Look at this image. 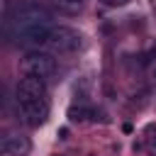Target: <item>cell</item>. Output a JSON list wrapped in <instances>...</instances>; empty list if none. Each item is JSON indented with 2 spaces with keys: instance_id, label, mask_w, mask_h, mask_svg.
Listing matches in <instances>:
<instances>
[{
  "instance_id": "1",
  "label": "cell",
  "mask_w": 156,
  "mask_h": 156,
  "mask_svg": "<svg viewBox=\"0 0 156 156\" xmlns=\"http://www.w3.org/2000/svg\"><path fill=\"white\" fill-rule=\"evenodd\" d=\"M39 27H54V17L44 5L34 2V0H24V2L15 5L12 12L5 20V32L15 41L22 34H27L32 29H39Z\"/></svg>"
},
{
  "instance_id": "2",
  "label": "cell",
  "mask_w": 156,
  "mask_h": 156,
  "mask_svg": "<svg viewBox=\"0 0 156 156\" xmlns=\"http://www.w3.org/2000/svg\"><path fill=\"white\" fill-rule=\"evenodd\" d=\"M56 58L54 54L49 51H39V49H32L27 51V56L22 58V73L27 76H37V78H44V80H51L56 76Z\"/></svg>"
},
{
  "instance_id": "3",
  "label": "cell",
  "mask_w": 156,
  "mask_h": 156,
  "mask_svg": "<svg viewBox=\"0 0 156 156\" xmlns=\"http://www.w3.org/2000/svg\"><path fill=\"white\" fill-rule=\"evenodd\" d=\"M46 46L54 54H76L83 46V37H80V32H76L71 27H51Z\"/></svg>"
},
{
  "instance_id": "4",
  "label": "cell",
  "mask_w": 156,
  "mask_h": 156,
  "mask_svg": "<svg viewBox=\"0 0 156 156\" xmlns=\"http://www.w3.org/2000/svg\"><path fill=\"white\" fill-rule=\"evenodd\" d=\"M17 115L27 127H39L46 122L49 117V102L46 98L39 100H27V102H17Z\"/></svg>"
},
{
  "instance_id": "5",
  "label": "cell",
  "mask_w": 156,
  "mask_h": 156,
  "mask_svg": "<svg viewBox=\"0 0 156 156\" xmlns=\"http://www.w3.org/2000/svg\"><path fill=\"white\" fill-rule=\"evenodd\" d=\"M39 98H46V80L24 73V76L17 80L15 100H17V102H27V100H39Z\"/></svg>"
},
{
  "instance_id": "6",
  "label": "cell",
  "mask_w": 156,
  "mask_h": 156,
  "mask_svg": "<svg viewBox=\"0 0 156 156\" xmlns=\"http://www.w3.org/2000/svg\"><path fill=\"white\" fill-rule=\"evenodd\" d=\"M0 151H2L5 156H29L32 141H29V136H24V134H20V132H10V134L2 136Z\"/></svg>"
},
{
  "instance_id": "7",
  "label": "cell",
  "mask_w": 156,
  "mask_h": 156,
  "mask_svg": "<svg viewBox=\"0 0 156 156\" xmlns=\"http://www.w3.org/2000/svg\"><path fill=\"white\" fill-rule=\"evenodd\" d=\"M98 112L93 107H88L85 102H78V105H71L68 107V119L71 122H85V119H98L95 117Z\"/></svg>"
},
{
  "instance_id": "8",
  "label": "cell",
  "mask_w": 156,
  "mask_h": 156,
  "mask_svg": "<svg viewBox=\"0 0 156 156\" xmlns=\"http://www.w3.org/2000/svg\"><path fill=\"white\" fill-rule=\"evenodd\" d=\"M144 149L149 156H156V124H149L144 129Z\"/></svg>"
},
{
  "instance_id": "9",
  "label": "cell",
  "mask_w": 156,
  "mask_h": 156,
  "mask_svg": "<svg viewBox=\"0 0 156 156\" xmlns=\"http://www.w3.org/2000/svg\"><path fill=\"white\" fill-rule=\"evenodd\" d=\"M83 2H85V0H54V5H56L61 12H68V15L78 12V10L83 7Z\"/></svg>"
},
{
  "instance_id": "10",
  "label": "cell",
  "mask_w": 156,
  "mask_h": 156,
  "mask_svg": "<svg viewBox=\"0 0 156 156\" xmlns=\"http://www.w3.org/2000/svg\"><path fill=\"white\" fill-rule=\"evenodd\" d=\"M102 5H110V7H122V5H127L129 0H100Z\"/></svg>"
},
{
  "instance_id": "11",
  "label": "cell",
  "mask_w": 156,
  "mask_h": 156,
  "mask_svg": "<svg viewBox=\"0 0 156 156\" xmlns=\"http://www.w3.org/2000/svg\"><path fill=\"white\" fill-rule=\"evenodd\" d=\"M51 156H63V154H51Z\"/></svg>"
},
{
  "instance_id": "12",
  "label": "cell",
  "mask_w": 156,
  "mask_h": 156,
  "mask_svg": "<svg viewBox=\"0 0 156 156\" xmlns=\"http://www.w3.org/2000/svg\"><path fill=\"white\" fill-rule=\"evenodd\" d=\"M154 80H156V73H154Z\"/></svg>"
}]
</instances>
